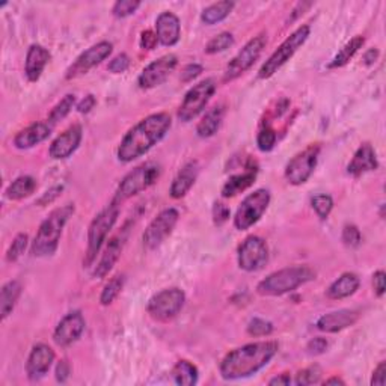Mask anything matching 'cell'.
I'll return each mask as SVG.
<instances>
[{"instance_id": "20", "label": "cell", "mask_w": 386, "mask_h": 386, "mask_svg": "<svg viewBox=\"0 0 386 386\" xmlns=\"http://www.w3.org/2000/svg\"><path fill=\"white\" fill-rule=\"evenodd\" d=\"M156 35L159 42L164 47H172L180 41L181 25L175 14L164 11L156 20Z\"/></svg>"}, {"instance_id": "18", "label": "cell", "mask_w": 386, "mask_h": 386, "mask_svg": "<svg viewBox=\"0 0 386 386\" xmlns=\"http://www.w3.org/2000/svg\"><path fill=\"white\" fill-rule=\"evenodd\" d=\"M83 131L79 124H74L70 128H67L61 133L56 139L52 142V145L49 148L50 157L54 160H65L68 159L71 154L79 148L80 142H82Z\"/></svg>"}, {"instance_id": "17", "label": "cell", "mask_w": 386, "mask_h": 386, "mask_svg": "<svg viewBox=\"0 0 386 386\" xmlns=\"http://www.w3.org/2000/svg\"><path fill=\"white\" fill-rule=\"evenodd\" d=\"M86 326L85 317L80 311H73L65 315L54 329L53 339L61 347H68L76 343L83 334Z\"/></svg>"}, {"instance_id": "51", "label": "cell", "mask_w": 386, "mask_h": 386, "mask_svg": "<svg viewBox=\"0 0 386 386\" xmlns=\"http://www.w3.org/2000/svg\"><path fill=\"white\" fill-rule=\"evenodd\" d=\"M70 374H71V367L68 361H59L58 366H56V380L59 383H65L68 379H70Z\"/></svg>"}, {"instance_id": "32", "label": "cell", "mask_w": 386, "mask_h": 386, "mask_svg": "<svg viewBox=\"0 0 386 386\" xmlns=\"http://www.w3.org/2000/svg\"><path fill=\"white\" fill-rule=\"evenodd\" d=\"M172 378L176 385L193 386L198 383V368L189 361H179L172 368Z\"/></svg>"}, {"instance_id": "3", "label": "cell", "mask_w": 386, "mask_h": 386, "mask_svg": "<svg viewBox=\"0 0 386 386\" xmlns=\"http://www.w3.org/2000/svg\"><path fill=\"white\" fill-rule=\"evenodd\" d=\"M76 212L74 204H65L62 207L54 208V210L44 219L40 225L38 233L32 241L30 252L34 257H50L56 252L59 246V240L62 231L67 225L68 220Z\"/></svg>"}, {"instance_id": "5", "label": "cell", "mask_w": 386, "mask_h": 386, "mask_svg": "<svg viewBox=\"0 0 386 386\" xmlns=\"http://www.w3.org/2000/svg\"><path fill=\"white\" fill-rule=\"evenodd\" d=\"M119 216V205L110 203L104 210L98 213L88 229V249L85 255V267H90L100 253L110 231L115 227Z\"/></svg>"}, {"instance_id": "37", "label": "cell", "mask_w": 386, "mask_h": 386, "mask_svg": "<svg viewBox=\"0 0 386 386\" xmlns=\"http://www.w3.org/2000/svg\"><path fill=\"white\" fill-rule=\"evenodd\" d=\"M233 44H234L233 34H229V32H222V34H219L213 40L208 41L204 50L207 54H216V53L228 50Z\"/></svg>"}, {"instance_id": "26", "label": "cell", "mask_w": 386, "mask_h": 386, "mask_svg": "<svg viewBox=\"0 0 386 386\" xmlns=\"http://www.w3.org/2000/svg\"><path fill=\"white\" fill-rule=\"evenodd\" d=\"M198 174H200V167H198L196 162H189L184 164L171 184L169 193L174 200H180V198L189 193L198 179Z\"/></svg>"}, {"instance_id": "45", "label": "cell", "mask_w": 386, "mask_h": 386, "mask_svg": "<svg viewBox=\"0 0 386 386\" xmlns=\"http://www.w3.org/2000/svg\"><path fill=\"white\" fill-rule=\"evenodd\" d=\"M128 67H130V58L127 56L126 53H121L109 62L107 68H109L110 73L121 74V73H126L128 70Z\"/></svg>"}, {"instance_id": "35", "label": "cell", "mask_w": 386, "mask_h": 386, "mask_svg": "<svg viewBox=\"0 0 386 386\" xmlns=\"http://www.w3.org/2000/svg\"><path fill=\"white\" fill-rule=\"evenodd\" d=\"M124 284H126V275H115V277L104 285L100 296V303L104 306L112 303L119 296V293L123 291Z\"/></svg>"}, {"instance_id": "34", "label": "cell", "mask_w": 386, "mask_h": 386, "mask_svg": "<svg viewBox=\"0 0 386 386\" xmlns=\"http://www.w3.org/2000/svg\"><path fill=\"white\" fill-rule=\"evenodd\" d=\"M234 6H236V4L228 2V0H225V2H217V4L210 5L203 11V14H201L203 23H205V25L220 23V21L225 20L231 14V11L234 9Z\"/></svg>"}, {"instance_id": "21", "label": "cell", "mask_w": 386, "mask_h": 386, "mask_svg": "<svg viewBox=\"0 0 386 386\" xmlns=\"http://www.w3.org/2000/svg\"><path fill=\"white\" fill-rule=\"evenodd\" d=\"M359 318V314L356 311L351 310H339V311H334L329 313L320 317L317 320V329L322 330V332L326 334H337L339 330L347 329L349 326H353Z\"/></svg>"}, {"instance_id": "11", "label": "cell", "mask_w": 386, "mask_h": 386, "mask_svg": "<svg viewBox=\"0 0 386 386\" xmlns=\"http://www.w3.org/2000/svg\"><path fill=\"white\" fill-rule=\"evenodd\" d=\"M266 44H267V38L264 34L252 38L246 44V46L236 54L233 61L228 64V67L224 74V80L225 82L236 80L237 77L245 74L261 56V53H263L264 47H266Z\"/></svg>"}, {"instance_id": "42", "label": "cell", "mask_w": 386, "mask_h": 386, "mask_svg": "<svg viewBox=\"0 0 386 386\" xmlns=\"http://www.w3.org/2000/svg\"><path fill=\"white\" fill-rule=\"evenodd\" d=\"M273 332V325L264 318H252L248 325V334L252 337H269Z\"/></svg>"}, {"instance_id": "13", "label": "cell", "mask_w": 386, "mask_h": 386, "mask_svg": "<svg viewBox=\"0 0 386 386\" xmlns=\"http://www.w3.org/2000/svg\"><path fill=\"white\" fill-rule=\"evenodd\" d=\"M237 261L241 270L258 272L269 261V249L266 241L258 236L248 237L239 248Z\"/></svg>"}, {"instance_id": "19", "label": "cell", "mask_w": 386, "mask_h": 386, "mask_svg": "<svg viewBox=\"0 0 386 386\" xmlns=\"http://www.w3.org/2000/svg\"><path fill=\"white\" fill-rule=\"evenodd\" d=\"M54 361V351L47 344H37L30 350L26 362V373L30 380H38L46 376Z\"/></svg>"}, {"instance_id": "24", "label": "cell", "mask_w": 386, "mask_h": 386, "mask_svg": "<svg viewBox=\"0 0 386 386\" xmlns=\"http://www.w3.org/2000/svg\"><path fill=\"white\" fill-rule=\"evenodd\" d=\"M379 167V162L376 157V151L370 145V143H362L358 151L353 156L351 162L347 167V172L353 176H359L370 171H376Z\"/></svg>"}, {"instance_id": "38", "label": "cell", "mask_w": 386, "mask_h": 386, "mask_svg": "<svg viewBox=\"0 0 386 386\" xmlns=\"http://www.w3.org/2000/svg\"><path fill=\"white\" fill-rule=\"evenodd\" d=\"M29 243V237L25 233H20L16 236V239L13 240V243H11L8 252H6V261L8 263H14L17 261L21 255H23L26 248Z\"/></svg>"}, {"instance_id": "50", "label": "cell", "mask_w": 386, "mask_h": 386, "mask_svg": "<svg viewBox=\"0 0 386 386\" xmlns=\"http://www.w3.org/2000/svg\"><path fill=\"white\" fill-rule=\"evenodd\" d=\"M159 44V38L156 35V32L152 30H145L142 32L140 35V47L143 50H154Z\"/></svg>"}, {"instance_id": "22", "label": "cell", "mask_w": 386, "mask_h": 386, "mask_svg": "<svg viewBox=\"0 0 386 386\" xmlns=\"http://www.w3.org/2000/svg\"><path fill=\"white\" fill-rule=\"evenodd\" d=\"M53 130V126L49 121H41V123L30 124L16 135L14 145L18 150H29L34 148L38 143L46 140Z\"/></svg>"}, {"instance_id": "49", "label": "cell", "mask_w": 386, "mask_h": 386, "mask_svg": "<svg viewBox=\"0 0 386 386\" xmlns=\"http://www.w3.org/2000/svg\"><path fill=\"white\" fill-rule=\"evenodd\" d=\"M229 215H231V212H229V208L225 204H222V203H216L215 204V207H213V219H215L216 225L225 224L227 220L229 219Z\"/></svg>"}, {"instance_id": "8", "label": "cell", "mask_w": 386, "mask_h": 386, "mask_svg": "<svg viewBox=\"0 0 386 386\" xmlns=\"http://www.w3.org/2000/svg\"><path fill=\"white\" fill-rule=\"evenodd\" d=\"M186 302V294L183 290L172 287V289H164L154 294L148 302V314L157 320V322H169L175 318L183 310Z\"/></svg>"}, {"instance_id": "54", "label": "cell", "mask_w": 386, "mask_h": 386, "mask_svg": "<svg viewBox=\"0 0 386 386\" xmlns=\"http://www.w3.org/2000/svg\"><path fill=\"white\" fill-rule=\"evenodd\" d=\"M95 104H97L95 97L92 94H90V95H86L79 104H77V110H79L80 114H90L91 110L95 107Z\"/></svg>"}, {"instance_id": "46", "label": "cell", "mask_w": 386, "mask_h": 386, "mask_svg": "<svg viewBox=\"0 0 386 386\" xmlns=\"http://www.w3.org/2000/svg\"><path fill=\"white\" fill-rule=\"evenodd\" d=\"M62 192H64V187H62V186H54V187H52V189H49L46 193H42V195H41V198L37 201V205L44 207V205H50V204H53V203L56 201L58 198L61 196Z\"/></svg>"}, {"instance_id": "44", "label": "cell", "mask_w": 386, "mask_h": 386, "mask_svg": "<svg viewBox=\"0 0 386 386\" xmlns=\"http://www.w3.org/2000/svg\"><path fill=\"white\" fill-rule=\"evenodd\" d=\"M361 240H362V236H361V231L358 227L355 225H346L344 229H343V241L344 245L349 246V248H356L361 245Z\"/></svg>"}, {"instance_id": "40", "label": "cell", "mask_w": 386, "mask_h": 386, "mask_svg": "<svg viewBox=\"0 0 386 386\" xmlns=\"http://www.w3.org/2000/svg\"><path fill=\"white\" fill-rule=\"evenodd\" d=\"M313 208L320 219H327L334 208V200L329 195H317L313 198Z\"/></svg>"}, {"instance_id": "57", "label": "cell", "mask_w": 386, "mask_h": 386, "mask_svg": "<svg viewBox=\"0 0 386 386\" xmlns=\"http://www.w3.org/2000/svg\"><path fill=\"white\" fill-rule=\"evenodd\" d=\"M325 385H346L343 379H339V378H330L325 382Z\"/></svg>"}, {"instance_id": "4", "label": "cell", "mask_w": 386, "mask_h": 386, "mask_svg": "<svg viewBox=\"0 0 386 386\" xmlns=\"http://www.w3.org/2000/svg\"><path fill=\"white\" fill-rule=\"evenodd\" d=\"M315 279V272L308 266H294L275 272L257 285L261 296H282L290 293L301 285Z\"/></svg>"}, {"instance_id": "2", "label": "cell", "mask_w": 386, "mask_h": 386, "mask_svg": "<svg viewBox=\"0 0 386 386\" xmlns=\"http://www.w3.org/2000/svg\"><path fill=\"white\" fill-rule=\"evenodd\" d=\"M279 350L277 341H260V343H251L243 347H239L220 362V376L225 380H239L246 379L258 373L275 358Z\"/></svg>"}, {"instance_id": "53", "label": "cell", "mask_w": 386, "mask_h": 386, "mask_svg": "<svg viewBox=\"0 0 386 386\" xmlns=\"http://www.w3.org/2000/svg\"><path fill=\"white\" fill-rule=\"evenodd\" d=\"M385 383H386V362H380L378 366V368L374 370V373H373L371 385L383 386Z\"/></svg>"}, {"instance_id": "52", "label": "cell", "mask_w": 386, "mask_h": 386, "mask_svg": "<svg viewBox=\"0 0 386 386\" xmlns=\"http://www.w3.org/2000/svg\"><path fill=\"white\" fill-rule=\"evenodd\" d=\"M373 287H374V293H376L378 297H382L385 294V272L378 270L373 275Z\"/></svg>"}, {"instance_id": "47", "label": "cell", "mask_w": 386, "mask_h": 386, "mask_svg": "<svg viewBox=\"0 0 386 386\" xmlns=\"http://www.w3.org/2000/svg\"><path fill=\"white\" fill-rule=\"evenodd\" d=\"M327 339L323 338V337H317L314 339H311L310 343H308L306 346V351L310 353V355H314V356H318L322 355V353H325L327 350Z\"/></svg>"}, {"instance_id": "55", "label": "cell", "mask_w": 386, "mask_h": 386, "mask_svg": "<svg viewBox=\"0 0 386 386\" xmlns=\"http://www.w3.org/2000/svg\"><path fill=\"white\" fill-rule=\"evenodd\" d=\"M379 58V52L376 49H370L368 52H366V54H363V64L367 65V67H371V65H374V62L378 61Z\"/></svg>"}, {"instance_id": "43", "label": "cell", "mask_w": 386, "mask_h": 386, "mask_svg": "<svg viewBox=\"0 0 386 386\" xmlns=\"http://www.w3.org/2000/svg\"><path fill=\"white\" fill-rule=\"evenodd\" d=\"M140 6V2H133V0H119L112 8V13L118 18H126L128 16H133L138 8Z\"/></svg>"}, {"instance_id": "30", "label": "cell", "mask_w": 386, "mask_h": 386, "mask_svg": "<svg viewBox=\"0 0 386 386\" xmlns=\"http://www.w3.org/2000/svg\"><path fill=\"white\" fill-rule=\"evenodd\" d=\"M20 296L21 284L18 281H9L2 287V291H0V315H2V320L14 311Z\"/></svg>"}, {"instance_id": "23", "label": "cell", "mask_w": 386, "mask_h": 386, "mask_svg": "<svg viewBox=\"0 0 386 386\" xmlns=\"http://www.w3.org/2000/svg\"><path fill=\"white\" fill-rule=\"evenodd\" d=\"M124 241H126V236H123V234H119L109 241L100 261H98L97 267L94 270L95 278L103 279L104 277H107L109 272L114 269L116 261L121 257V252H123Z\"/></svg>"}, {"instance_id": "12", "label": "cell", "mask_w": 386, "mask_h": 386, "mask_svg": "<svg viewBox=\"0 0 386 386\" xmlns=\"http://www.w3.org/2000/svg\"><path fill=\"white\" fill-rule=\"evenodd\" d=\"M318 154H320L318 145H310L303 151H301L299 154H296L285 168L287 181L293 186H301L310 180V176L313 175L317 167Z\"/></svg>"}, {"instance_id": "41", "label": "cell", "mask_w": 386, "mask_h": 386, "mask_svg": "<svg viewBox=\"0 0 386 386\" xmlns=\"http://www.w3.org/2000/svg\"><path fill=\"white\" fill-rule=\"evenodd\" d=\"M277 131L272 127H264L260 130L257 136V145L263 152H269L273 150L275 143H277Z\"/></svg>"}, {"instance_id": "27", "label": "cell", "mask_w": 386, "mask_h": 386, "mask_svg": "<svg viewBox=\"0 0 386 386\" xmlns=\"http://www.w3.org/2000/svg\"><path fill=\"white\" fill-rule=\"evenodd\" d=\"M257 167H248L243 174H237L229 176L228 181L222 187V196L224 198H233L241 192H245L246 189L255 183L257 179Z\"/></svg>"}, {"instance_id": "29", "label": "cell", "mask_w": 386, "mask_h": 386, "mask_svg": "<svg viewBox=\"0 0 386 386\" xmlns=\"http://www.w3.org/2000/svg\"><path fill=\"white\" fill-rule=\"evenodd\" d=\"M224 116H225L224 104H217L213 109L208 110L200 123H198V127H196L198 136L204 139L215 136L217 133V130L220 128V124H222Z\"/></svg>"}, {"instance_id": "31", "label": "cell", "mask_w": 386, "mask_h": 386, "mask_svg": "<svg viewBox=\"0 0 386 386\" xmlns=\"http://www.w3.org/2000/svg\"><path fill=\"white\" fill-rule=\"evenodd\" d=\"M37 187H38V184H37V180L34 179V176L21 175L8 186L5 193L9 200L20 201V200H25V198L34 193L37 191Z\"/></svg>"}, {"instance_id": "28", "label": "cell", "mask_w": 386, "mask_h": 386, "mask_svg": "<svg viewBox=\"0 0 386 386\" xmlns=\"http://www.w3.org/2000/svg\"><path fill=\"white\" fill-rule=\"evenodd\" d=\"M361 281L356 273H343L341 277L327 289V297L329 299L339 301L346 299V297L355 294L359 289Z\"/></svg>"}, {"instance_id": "6", "label": "cell", "mask_w": 386, "mask_h": 386, "mask_svg": "<svg viewBox=\"0 0 386 386\" xmlns=\"http://www.w3.org/2000/svg\"><path fill=\"white\" fill-rule=\"evenodd\" d=\"M160 167L157 163H143L140 167L130 171L123 180H121L118 189L114 195L112 203L116 205H121L126 203L130 198L139 195L140 192L147 191L154 183L159 180L160 176Z\"/></svg>"}, {"instance_id": "56", "label": "cell", "mask_w": 386, "mask_h": 386, "mask_svg": "<svg viewBox=\"0 0 386 386\" xmlns=\"http://www.w3.org/2000/svg\"><path fill=\"white\" fill-rule=\"evenodd\" d=\"M290 383H291V378H290V374H287V373L279 374V376L269 380V385H278V386H287Z\"/></svg>"}, {"instance_id": "36", "label": "cell", "mask_w": 386, "mask_h": 386, "mask_svg": "<svg viewBox=\"0 0 386 386\" xmlns=\"http://www.w3.org/2000/svg\"><path fill=\"white\" fill-rule=\"evenodd\" d=\"M74 106H76V95H73V94L65 95L62 100L52 109L47 121L54 127L59 123V121L68 116V114L74 109Z\"/></svg>"}, {"instance_id": "16", "label": "cell", "mask_w": 386, "mask_h": 386, "mask_svg": "<svg viewBox=\"0 0 386 386\" xmlns=\"http://www.w3.org/2000/svg\"><path fill=\"white\" fill-rule=\"evenodd\" d=\"M112 50H114V46L112 42L109 41H102L95 44V46L85 50L80 56L74 61V64L70 65V68L67 70L65 77H67L68 80H71L86 74L88 71L97 67L98 64H102L104 59H107L110 54H112Z\"/></svg>"}, {"instance_id": "39", "label": "cell", "mask_w": 386, "mask_h": 386, "mask_svg": "<svg viewBox=\"0 0 386 386\" xmlns=\"http://www.w3.org/2000/svg\"><path fill=\"white\" fill-rule=\"evenodd\" d=\"M320 378H322V370H320L318 366H311V367L301 370L299 373L296 374L294 383L299 385V386L314 385V383L320 382Z\"/></svg>"}, {"instance_id": "1", "label": "cell", "mask_w": 386, "mask_h": 386, "mask_svg": "<svg viewBox=\"0 0 386 386\" xmlns=\"http://www.w3.org/2000/svg\"><path fill=\"white\" fill-rule=\"evenodd\" d=\"M172 126L171 116L164 112L152 114L143 118L136 126L131 127L118 147V160L130 163L143 154H147L154 145L167 136Z\"/></svg>"}, {"instance_id": "48", "label": "cell", "mask_w": 386, "mask_h": 386, "mask_svg": "<svg viewBox=\"0 0 386 386\" xmlns=\"http://www.w3.org/2000/svg\"><path fill=\"white\" fill-rule=\"evenodd\" d=\"M203 70H204L203 65H200V64H189L181 71V82H184V83L192 82L193 79H196V77L203 73Z\"/></svg>"}, {"instance_id": "33", "label": "cell", "mask_w": 386, "mask_h": 386, "mask_svg": "<svg viewBox=\"0 0 386 386\" xmlns=\"http://www.w3.org/2000/svg\"><path fill=\"white\" fill-rule=\"evenodd\" d=\"M363 42H366V38L361 35L351 38L346 46L337 53V56L332 59V62L329 64V68H341L344 67V65H347L350 59L355 58V54L362 49Z\"/></svg>"}, {"instance_id": "15", "label": "cell", "mask_w": 386, "mask_h": 386, "mask_svg": "<svg viewBox=\"0 0 386 386\" xmlns=\"http://www.w3.org/2000/svg\"><path fill=\"white\" fill-rule=\"evenodd\" d=\"M179 65V58L175 54H164V56L156 59L147 65L138 77V85L140 90H151V88L160 86L167 82L168 77L174 73Z\"/></svg>"}, {"instance_id": "9", "label": "cell", "mask_w": 386, "mask_h": 386, "mask_svg": "<svg viewBox=\"0 0 386 386\" xmlns=\"http://www.w3.org/2000/svg\"><path fill=\"white\" fill-rule=\"evenodd\" d=\"M270 204V192L266 189H258L249 193L239 205L234 216V227L240 231L249 229L255 225L266 213Z\"/></svg>"}, {"instance_id": "10", "label": "cell", "mask_w": 386, "mask_h": 386, "mask_svg": "<svg viewBox=\"0 0 386 386\" xmlns=\"http://www.w3.org/2000/svg\"><path fill=\"white\" fill-rule=\"evenodd\" d=\"M216 92V82L215 79H205L191 88L189 92L186 94L184 100L179 109V119L183 123H191L200 115L212 97Z\"/></svg>"}, {"instance_id": "7", "label": "cell", "mask_w": 386, "mask_h": 386, "mask_svg": "<svg viewBox=\"0 0 386 386\" xmlns=\"http://www.w3.org/2000/svg\"><path fill=\"white\" fill-rule=\"evenodd\" d=\"M310 32L311 29L308 25L297 28L293 34L272 53V56L263 64V67L258 71L260 79H270L275 73H278V70L282 68L284 65L294 56V53L303 46L308 37H310Z\"/></svg>"}, {"instance_id": "14", "label": "cell", "mask_w": 386, "mask_h": 386, "mask_svg": "<svg viewBox=\"0 0 386 386\" xmlns=\"http://www.w3.org/2000/svg\"><path fill=\"white\" fill-rule=\"evenodd\" d=\"M179 212L175 208H167V210L160 212L156 217L151 220V224L147 227L145 233H143V245L147 249L159 248L164 240H167L179 222Z\"/></svg>"}, {"instance_id": "25", "label": "cell", "mask_w": 386, "mask_h": 386, "mask_svg": "<svg viewBox=\"0 0 386 386\" xmlns=\"http://www.w3.org/2000/svg\"><path fill=\"white\" fill-rule=\"evenodd\" d=\"M50 62V52L44 49L40 44H32L26 54L25 74L29 82H37L46 65Z\"/></svg>"}]
</instances>
